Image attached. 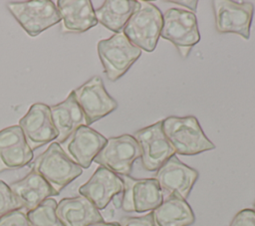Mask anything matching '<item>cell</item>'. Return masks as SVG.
I'll return each instance as SVG.
<instances>
[{
	"label": "cell",
	"mask_w": 255,
	"mask_h": 226,
	"mask_svg": "<svg viewBox=\"0 0 255 226\" xmlns=\"http://www.w3.org/2000/svg\"><path fill=\"white\" fill-rule=\"evenodd\" d=\"M140 155L141 151L134 137L123 134L108 138L94 161L116 174L126 176L129 175L133 162Z\"/></svg>",
	"instance_id": "obj_7"
},
{
	"label": "cell",
	"mask_w": 255,
	"mask_h": 226,
	"mask_svg": "<svg viewBox=\"0 0 255 226\" xmlns=\"http://www.w3.org/2000/svg\"><path fill=\"white\" fill-rule=\"evenodd\" d=\"M229 226H255V211L249 208L239 211Z\"/></svg>",
	"instance_id": "obj_27"
},
{
	"label": "cell",
	"mask_w": 255,
	"mask_h": 226,
	"mask_svg": "<svg viewBox=\"0 0 255 226\" xmlns=\"http://www.w3.org/2000/svg\"><path fill=\"white\" fill-rule=\"evenodd\" d=\"M253 210L255 211V202H254V204H253Z\"/></svg>",
	"instance_id": "obj_31"
},
{
	"label": "cell",
	"mask_w": 255,
	"mask_h": 226,
	"mask_svg": "<svg viewBox=\"0 0 255 226\" xmlns=\"http://www.w3.org/2000/svg\"><path fill=\"white\" fill-rule=\"evenodd\" d=\"M136 7L135 0H107L95 10L98 23L107 29L120 33Z\"/></svg>",
	"instance_id": "obj_21"
},
{
	"label": "cell",
	"mask_w": 255,
	"mask_h": 226,
	"mask_svg": "<svg viewBox=\"0 0 255 226\" xmlns=\"http://www.w3.org/2000/svg\"><path fill=\"white\" fill-rule=\"evenodd\" d=\"M98 54L107 78L115 82L123 77L140 57L141 50L131 44L123 32L98 43Z\"/></svg>",
	"instance_id": "obj_4"
},
{
	"label": "cell",
	"mask_w": 255,
	"mask_h": 226,
	"mask_svg": "<svg viewBox=\"0 0 255 226\" xmlns=\"http://www.w3.org/2000/svg\"><path fill=\"white\" fill-rule=\"evenodd\" d=\"M124 191L122 193V209L126 212H146L154 210L163 200L162 191L155 178L122 177Z\"/></svg>",
	"instance_id": "obj_10"
},
{
	"label": "cell",
	"mask_w": 255,
	"mask_h": 226,
	"mask_svg": "<svg viewBox=\"0 0 255 226\" xmlns=\"http://www.w3.org/2000/svg\"><path fill=\"white\" fill-rule=\"evenodd\" d=\"M7 8L31 37H36L61 22L57 5L51 0L9 2Z\"/></svg>",
	"instance_id": "obj_5"
},
{
	"label": "cell",
	"mask_w": 255,
	"mask_h": 226,
	"mask_svg": "<svg viewBox=\"0 0 255 226\" xmlns=\"http://www.w3.org/2000/svg\"><path fill=\"white\" fill-rule=\"evenodd\" d=\"M107 142V138L88 125L77 128L67 144L68 155L82 168H89L97 154Z\"/></svg>",
	"instance_id": "obj_15"
},
{
	"label": "cell",
	"mask_w": 255,
	"mask_h": 226,
	"mask_svg": "<svg viewBox=\"0 0 255 226\" xmlns=\"http://www.w3.org/2000/svg\"><path fill=\"white\" fill-rule=\"evenodd\" d=\"M141 151V164L145 170H157L175 154L162 129V119L136 130L133 135Z\"/></svg>",
	"instance_id": "obj_9"
},
{
	"label": "cell",
	"mask_w": 255,
	"mask_h": 226,
	"mask_svg": "<svg viewBox=\"0 0 255 226\" xmlns=\"http://www.w3.org/2000/svg\"><path fill=\"white\" fill-rule=\"evenodd\" d=\"M25 141L24 133L18 124L11 125L0 130V150L12 147Z\"/></svg>",
	"instance_id": "obj_25"
},
{
	"label": "cell",
	"mask_w": 255,
	"mask_h": 226,
	"mask_svg": "<svg viewBox=\"0 0 255 226\" xmlns=\"http://www.w3.org/2000/svg\"><path fill=\"white\" fill-rule=\"evenodd\" d=\"M9 186L22 208H25L27 211L36 208L51 196L60 194L33 169L25 177L12 182Z\"/></svg>",
	"instance_id": "obj_17"
},
{
	"label": "cell",
	"mask_w": 255,
	"mask_h": 226,
	"mask_svg": "<svg viewBox=\"0 0 255 226\" xmlns=\"http://www.w3.org/2000/svg\"><path fill=\"white\" fill-rule=\"evenodd\" d=\"M154 178L162 194L186 199L198 178V171L181 162L174 154L156 170Z\"/></svg>",
	"instance_id": "obj_12"
},
{
	"label": "cell",
	"mask_w": 255,
	"mask_h": 226,
	"mask_svg": "<svg viewBox=\"0 0 255 226\" xmlns=\"http://www.w3.org/2000/svg\"><path fill=\"white\" fill-rule=\"evenodd\" d=\"M215 27L219 33H235L248 40L254 6L250 2L214 0L211 2Z\"/></svg>",
	"instance_id": "obj_11"
},
{
	"label": "cell",
	"mask_w": 255,
	"mask_h": 226,
	"mask_svg": "<svg viewBox=\"0 0 255 226\" xmlns=\"http://www.w3.org/2000/svg\"><path fill=\"white\" fill-rule=\"evenodd\" d=\"M18 125L32 150L56 140L58 137V131L51 117L50 107L45 104L32 105L27 113L19 120Z\"/></svg>",
	"instance_id": "obj_13"
},
{
	"label": "cell",
	"mask_w": 255,
	"mask_h": 226,
	"mask_svg": "<svg viewBox=\"0 0 255 226\" xmlns=\"http://www.w3.org/2000/svg\"><path fill=\"white\" fill-rule=\"evenodd\" d=\"M19 209H22V206L15 197L10 186L0 180V217Z\"/></svg>",
	"instance_id": "obj_24"
},
{
	"label": "cell",
	"mask_w": 255,
	"mask_h": 226,
	"mask_svg": "<svg viewBox=\"0 0 255 226\" xmlns=\"http://www.w3.org/2000/svg\"><path fill=\"white\" fill-rule=\"evenodd\" d=\"M162 129L177 154L195 155L215 148L193 115L168 116L162 119Z\"/></svg>",
	"instance_id": "obj_1"
},
{
	"label": "cell",
	"mask_w": 255,
	"mask_h": 226,
	"mask_svg": "<svg viewBox=\"0 0 255 226\" xmlns=\"http://www.w3.org/2000/svg\"><path fill=\"white\" fill-rule=\"evenodd\" d=\"M51 117L58 131L56 142L63 143L80 126L87 125L83 111L78 105L73 91L61 103L50 107Z\"/></svg>",
	"instance_id": "obj_19"
},
{
	"label": "cell",
	"mask_w": 255,
	"mask_h": 226,
	"mask_svg": "<svg viewBox=\"0 0 255 226\" xmlns=\"http://www.w3.org/2000/svg\"><path fill=\"white\" fill-rule=\"evenodd\" d=\"M33 158V150L26 141L0 150V172L21 168L29 164Z\"/></svg>",
	"instance_id": "obj_22"
},
{
	"label": "cell",
	"mask_w": 255,
	"mask_h": 226,
	"mask_svg": "<svg viewBox=\"0 0 255 226\" xmlns=\"http://www.w3.org/2000/svg\"><path fill=\"white\" fill-rule=\"evenodd\" d=\"M124 191L122 177L99 166L91 178L79 188L80 195L90 200L98 210L105 209L112 199Z\"/></svg>",
	"instance_id": "obj_14"
},
{
	"label": "cell",
	"mask_w": 255,
	"mask_h": 226,
	"mask_svg": "<svg viewBox=\"0 0 255 226\" xmlns=\"http://www.w3.org/2000/svg\"><path fill=\"white\" fill-rule=\"evenodd\" d=\"M57 202L48 198L36 208L27 211V218L32 226H64L56 213Z\"/></svg>",
	"instance_id": "obj_23"
},
{
	"label": "cell",
	"mask_w": 255,
	"mask_h": 226,
	"mask_svg": "<svg viewBox=\"0 0 255 226\" xmlns=\"http://www.w3.org/2000/svg\"><path fill=\"white\" fill-rule=\"evenodd\" d=\"M163 17L161 11L147 1H136V7L123 29V33L135 47L152 52L160 37Z\"/></svg>",
	"instance_id": "obj_2"
},
{
	"label": "cell",
	"mask_w": 255,
	"mask_h": 226,
	"mask_svg": "<svg viewBox=\"0 0 255 226\" xmlns=\"http://www.w3.org/2000/svg\"><path fill=\"white\" fill-rule=\"evenodd\" d=\"M89 226H120V223L117 222H105V221H101V222H97V223H93Z\"/></svg>",
	"instance_id": "obj_30"
},
{
	"label": "cell",
	"mask_w": 255,
	"mask_h": 226,
	"mask_svg": "<svg viewBox=\"0 0 255 226\" xmlns=\"http://www.w3.org/2000/svg\"><path fill=\"white\" fill-rule=\"evenodd\" d=\"M120 226H155L154 222H153V218H152V214L151 212L143 215V216H139V217H124L121 222H120Z\"/></svg>",
	"instance_id": "obj_28"
},
{
	"label": "cell",
	"mask_w": 255,
	"mask_h": 226,
	"mask_svg": "<svg viewBox=\"0 0 255 226\" xmlns=\"http://www.w3.org/2000/svg\"><path fill=\"white\" fill-rule=\"evenodd\" d=\"M57 8L65 33H83L98 24L90 0H59Z\"/></svg>",
	"instance_id": "obj_16"
},
{
	"label": "cell",
	"mask_w": 255,
	"mask_h": 226,
	"mask_svg": "<svg viewBox=\"0 0 255 226\" xmlns=\"http://www.w3.org/2000/svg\"><path fill=\"white\" fill-rule=\"evenodd\" d=\"M162 17L160 37L171 42L182 58L187 57L190 50L200 40L195 14L192 11L170 8Z\"/></svg>",
	"instance_id": "obj_6"
},
{
	"label": "cell",
	"mask_w": 255,
	"mask_h": 226,
	"mask_svg": "<svg viewBox=\"0 0 255 226\" xmlns=\"http://www.w3.org/2000/svg\"><path fill=\"white\" fill-rule=\"evenodd\" d=\"M0 226H32L27 214L21 209L11 211L0 217Z\"/></svg>",
	"instance_id": "obj_26"
},
{
	"label": "cell",
	"mask_w": 255,
	"mask_h": 226,
	"mask_svg": "<svg viewBox=\"0 0 255 226\" xmlns=\"http://www.w3.org/2000/svg\"><path fill=\"white\" fill-rule=\"evenodd\" d=\"M171 3H175V4H180L184 7H187L188 9L194 11L196 10V6H197V1H170Z\"/></svg>",
	"instance_id": "obj_29"
},
{
	"label": "cell",
	"mask_w": 255,
	"mask_h": 226,
	"mask_svg": "<svg viewBox=\"0 0 255 226\" xmlns=\"http://www.w3.org/2000/svg\"><path fill=\"white\" fill-rule=\"evenodd\" d=\"M73 93L84 113L88 126L118 108L117 101L108 94L103 80L98 76L88 80Z\"/></svg>",
	"instance_id": "obj_8"
},
{
	"label": "cell",
	"mask_w": 255,
	"mask_h": 226,
	"mask_svg": "<svg viewBox=\"0 0 255 226\" xmlns=\"http://www.w3.org/2000/svg\"><path fill=\"white\" fill-rule=\"evenodd\" d=\"M155 226H189L194 223V213L185 199L168 195L151 212Z\"/></svg>",
	"instance_id": "obj_20"
},
{
	"label": "cell",
	"mask_w": 255,
	"mask_h": 226,
	"mask_svg": "<svg viewBox=\"0 0 255 226\" xmlns=\"http://www.w3.org/2000/svg\"><path fill=\"white\" fill-rule=\"evenodd\" d=\"M32 169L59 193L83 173V168L73 161L60 143L56 141L38 155L33 162Z\"/></svg>",
	"instance_id": "obj_3"
},
{
	"label": "cell",
	"mask_w": 255,
	"mask_h": 226,
	"mask_svg": "<svg viewBox=\"0 0 255 226\" xmlns=\"http://www.w3.org/2000/svg\"><path fill=\"white\" fill-rule=\"evenodd\" d=\"M56 213L64 226H89L104 221L100 210L82 195L63 198L57 203Z\"/></svg>",
	"instance_id": "obj_18"
}]
</instances>
